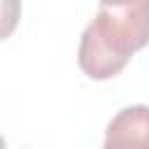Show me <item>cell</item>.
Listing matches in <instances>:
<instances>
[{
	"mask_svg": "<svg viewBox=\"0 0 149 149\" xmlns=\"http://www.w3.org/2000/svg\"><path fill=\"white\" fill-rule=\"evenodd\" d=\"M149 44V0L102 2L81 33L77 63L88 79L116 77L135 51Z\"/></svg>",
	"mask_w": 149,
	"mask_h": 149,
	"instance_id": "6da1fadb",
	"label": "cell"
},
{
	"mask_svg": "<svg viewBox=\"0 0 149 149\" xmlns=\"http://www.w3.org/2000/svg\"><path fill=\"white\" fill-rule=\"evenodd\" d=\"M102 149H149V105L121 107L105 128Z\"/></svg>",
	"mask_w": 149,
	"mask_h": 149,
	"instance_id": "7a4b0ae2",
	"label": "cell"
},
{
	"mask_svg": "<svg viewBox=\"0 0 149 149\" xmlns=\"http://www.w3.org/2000/svg\"><path fill=\"white\" fill-rule=\"evenodd\" d=\"M21 19V2L19 0H0V42L7 40Z\"/></svg>",
	"mask_w": 149,
	"mask_h": 149,
	"instance_id": "3957f363",
	"label": "cell"
},
{
	"mask_svg": "<svg viewBox=\"0 0 149 149\" xmlns=\"http://www.w3.org/2000/svg\"><path fill=\"white\" fill-rule=\"evenodd\" d=\"M0 149H7V142H5V137L0 135Z\"/></svg>",
	"mask_w": 149,
	"mask_h": 149,
	"instance_id": "277c9868",
	"label": "cell"
}]
</instances>
